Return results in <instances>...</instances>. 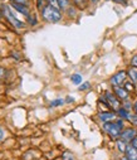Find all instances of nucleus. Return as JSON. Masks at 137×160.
Returning <instances> with one entry per match:
<instances>
[{"instance_id": "30", "label": "nucleus", "mask_w": 137, "mask_h": 160, "mask_svg": "<svg viewBox=\"0 0 137 160\" xmlns=\"http://www.w3.org/2000/svg\"><path fill=\"white\" fill-rule=\"evenodd\" d=\"M121 160H130V159H128V158H127V156H126V158H122V159H121Z\"/></svg>"}, {"instance_id": "31", "label": "nucleus", "mask_w": 137, "mask_h": 160, "mask_svg": "<svg viewBox=\"0 0 137 160\" xmlns=\"http://www.w3.org/2000/svg\"><path fill=\"white\" fill-rule=\"evenodd\" d=\"M91 2H93V3H97V2H98V0H91Z\"/></svg>"}, {"instance_id": "23", "label": "nucleus", "mask_w": 137, "mask_h": 160, "mask_svg": "<svg viewBox=\"0 0 137 160\" xmlns=\"http://www.w3.org/2000/svg\"><path fill=\"white\" fill-rule=\"evenodd\" d=\"M87 88H89V83H88V82H86L84 85L79 86V90H81V91H83V90H87Z\"/></svg>"}, {"instance_id": "10", "label": "nucleus", "mask_w": 137, "mask_h": 160, "mask_svg": "<svg viewBox=\"0 0 137 160\" xmlns=\"http://www.w3.org/2000/svg\"><path fill=\"white\" fill-rule=\"evenodd\" d=\"M13 8H15L19 13H22V14H24L25 17H29L30 14H29V10H28V8H27V5H24V4H19V3H13Z\"/></svg>"}, {"instance_id": "18", "label": "nucleus", "mask_w": 137, "mask_h": 160, "mask_svg": "<svg viewBox=\"0 0 137 160\" xmlns=\"http://www.w3.org/2000/svg\"><path fill=\"white\" fill-rule=\"evenodd\" d=\"M63 160H74V156L72 155V152H64L63 154Z\"/></svg>"}, {"instance_id": "22", "label": "nucleus", "mask_w": 137, "mask_h": 160, "mask_svg": "<svg viewBox=\"0 0 137 160\" xmlns=\"http://www.w3.org/2000/svg\"><path fill=\"white\" fill-rule=\"evenodd\" d=\"M48 2V4H51V5H53V7H56V8H59V5H58V2L57 0H47ZM61 9V8H59Z\"/></svg>"}, {"instance_id": "14", "label": "nucleus", "mask_w": 137, "mask_h": 160, "mask_svg": "<svg viewBox=\"0 0 137 160\" xmlns=\"http://www.w3.org/2000/svg\"><path fill=\"white\" fill-rule=\"evenodd\" d=\"M73 2L79 9H84L87 7V0H73Z\"/></svg>"}, {"instance_id": "26", "label": "nucleus", "mask_w": 137, "mask_h": 160, "mask_svg": "<svg viewBox=\"0 0 137 160\" xmlns=\"http://www.w3.org/2000/svg\"><path fill=\"white\" fill-rule=\"evenodd\" d=\"M4 74H5V69H4L3 67H0V79L4 77Z\"/></svg>"}, {"instance_id": "4", "label": "nucleus", "mask_w": 137, "mask_h": 160, "mask_svg": "<svg viewBox=\"0 0 137 160\" xmlns=\"http://www.w3.org/2000/svg\"><path fill=\"white\" fill-rule=\"evenodd\" d=\"M126 78H127V72L120 71L111 78V83H112V86H123L126 82Z\"/></svg>"}, {"instance_id": "6", "label": "nucleus", "mask_w": 137, "mask_h": 160, "mask_svg": "<svg viewBox=\"0 0 137 160\" xmlns=\"http://www.w3.org/2000/svg\"><path fill=\"white\" fill-rule=\"evenodd\" d=\"M113 92L120 100H126L128 98V95H130V92L123 86H113Z\"/></svg>"}, {"instance_id": "2", "label": "nucleus", "mask_w": 137, "mask_h": 160, "mask_svg": "<svg viewBox=\"0 0 137 160\" xmlns=\"http://www.w3.org/2000/svg\"><path fill=\"white\" fill-rule=\"evenodd\" d=\"M103 129L111 138H118V136H121V132L123 129V121L122 120H118L116 122H105Z\"/></svg>"}, {"instance_id": "19", "label": "nucleus", "mask_w": 137, "mask_h": 160, "mask_svg": "<svg viewBox=\"0 0 137 160\" xmlns=\"http://www.w3.org/2000/svg\"><path fill=\"white\" fill-rule=\"evenodd\" d=\"M5 135H7V132H5V130L0 126V142H2L4 139H5Z\"/></svg>"}, {"instance_id": "13", "label": "nucleus", "mask_w": 137, "mask_h": 160, "mask_svg": "<svg viewBox=\"0 0 137 160\" xmlns=\"http://www.w3.org/2000/svg\"><path fill=\"white\" fill-rule=\"evenodd\" d=\"M118 115H120L122 118H131L130 112H128L126 108H123V107H120V108H118Z\"/></svg>"}, {"instance_id": "11", "label": "nucleus", "mask_w": 137, "mask_h": 160, "mask_svg": "<svg viewBox=\"0 0 137 160\" xmlns=\"http://www.w3.org/2000/svg\"><path fill=\"white\" fill-rule=\"evenodd\" d=\"M127 74H128V77L131 78L132 83H137V68H136V67H131V68L128 69Z\"/></svg>"}, {"instance_id": "24", "label": "nucleus", "mask_w": 137, "mask_h": 160, "mask_svg": "<svg viewBox=\"0 0 137 160\" xmlns=\"http://www.w3.org/2000/svg\"><path fill=\"white\" fill-rule=\"evenodd\" d=\"M131 120H132V124L135 126H137V115L136 116H131Z\"/></svg>"}, {"instance_id": "1", "label": "nucleus", "mask_w": 137, "mask_h": 160, "mask_svg": "<svg viewBox=\"0 0 137 160\" xmlns=\"http://www.w3.org/2000/svg\"><path fill=\"white\" fill-rule=\"evenodd\" d=\"M42 17L44 20H47L49 23H57L61 20L62 14H61L59 8H56L51 4H48L44 9H42Z\"/></svg>"}, {"instance_id": "28", "label": "nucleus", "mask_w": 137, "mask_h": 160, "mask_svg": "<svg viewBox=\"0 0 137 160\" xmlns=\"http://www.w3.org/2000/svg\"><path fill=\"white\" fill-rule=\"evenodd\" d=\"M117 3H121V4H126V0H115Z\"/></svg>"}, {"instance_id": "27", "label": "nucleus", "mask_w": 137, "mask_h": 160, "mask_svg": "<svg viewBox=\"0 0 137 160\" xmlns=\"http://www.w3.org/2000/svg\"><path fill=\"white\" fill-rule=\"evenodd\" d=\"M14 3H19V4H24V5H27V0H13Z\"/></svg>"}, {"instance_id": "32", "label": "nucleus", "mask_w": 137, "mask_h": 160, "mask_svg": "<svg viewBox=\"0 0 137 160\" xmlns=\"http://www.w3.org/2000/svg\"><path fill=\"white\" fill-rule=\"evenodd\" d=\"M0 18H2V15H0Z\"/></svg>"}, {"instance_id": "29", "label": "nucleus", "mask_w": 137, "mask_h": 160, "mask_svg": "<svg viewBox=\"0 0 137 160\" xmlns=\"http://www.w3.org/2000/svg\"><path fill=\"white\" fill-rule=\"evenodd\" d=\"M133 108H135V112H136V115H137V101L135 102V105H133Z\"/></svg>"}, {"instance_id": "17", "label": "nucleus", "mask_w": 137, "mask_h": 160, "mask_svg": "<svg viewBox=\"0 0 137 160\" xmlns=\"http://www.w3.org/2000/svg\"><path fill=\"white\" fill-rule=\"evenodd\" d=\"M57 2H58V5L61 9H64L68 7V0H57Z\"/></svg>"}, {"instance_id": "21", "label": "nucleus", "mask_w": 137, "mask_h": 160, "mask_svg": "<svg viewBox=\"0 0 137 160\" xmlns=\"http://www.w3.org/2000/svg\"><path fill=\"white\" fill-rule=\"evenodd\" d=\"M131 66L137 68V54H135V56L132 57V59H131Z\"/></svg>"}, {"instance_id": "5", "label": "nucleus", "mask_w": 137, "mask_h": 160, "mask_svg": "<svg viewBox=\"0 0 137 160\" xmlns=\"http://www.w3.org/2000/svg\"><path fill=\"white\" fill-rule=\"evenodd\" d=\"M106 100H107V102H108V105L112 107V108H115V110H118L120 108V98L116 96V95H113V93H111V92H107L106 93Z\"/></svg>"}, {"instance_id": "20", "label": "nucleus", "mask_w": 137, "mask_h": 160, "mask_svg": "<svg viewBox=\"0 0 137 160\" xmlns=\"http://www.w3.org/2000/svg\"><path fill=\"white\" fill-rule=\"evenodd\" d=\"M125 88L128 91V92H131V91H133V85L132 83H130V82H125Z\"/></svg>"}, {"instance_id": "25", "label": "nucleus", "mask_w": 137, "mask_h": 160, "mask_svg": "<svg viewBox=\"0 0 137 160\" xmlns=\"http://www.w3.org/2000/svg\"><path fill=\"white\" fill-rule=\"evenodd\" d=\"M131 142H132V146H133L135 149H137V136H135V139H133Z\"/></svg>"}, {"instance_id": "16", "label": "nucleus", "mask_w": 137, "mask_h": 160, "mask_svg": "<svg viewBox=\"0 0 137 160\" xmlns=\"http://www.w3.org/2000/svg\"><path fill=\"white\" fill-rule=\"evenodd\" d=\"M64 103V100H62V98H58V100H54V101H52L51 102V106L52 107H56V106H62Z\"/></svg>"}, {"instance_id": "8", "label": "nucleus", "mask_w": 137, "mask_h": 160, "mask_svg": "<svg viewBox=\"0 0 137 160\" xmlns=\"http://www.w3.org/2000/svg\"><path fill=\"white\" fill-rule=\"evenodd\" d=\"M126 156L130 160H137V149H135L132 145H128L126 149Z\"/></svg>"}, {"instance_id": "15", "label": "nucleus", "mask_w": 137, "mask_h": 160, "mask_svg": "<svg viewBox=\"0 0 137 160\" xmlns=\"http://www.w3.org/2000/svg\"><path fill=\"white\" fill-rule=\"evenodd\" d=\"M72 82L74 85H79L82 82V76L81 74H73L72 76Z\"/></svg>"}, {"instance_id": "3", "label": "nucleus", "mask_w": 137, "mask_h": 160, "mask_svg": "<svg viewBox=\"0 0 137 160\" xmlns=\"http://www.w3.org/2000/svg\"><path fill=\"white\" fill-rule=\"evenodd\" d=\"M3 10H4V15L8 18V20H9V22L15 27V28L20 29V28H23V27H24V23H22L18 18H15V17L13 15V13H12V10H10V8H9V7L4 5V7H3Z\"/></svg>"}, {"instance_id": "7", "label": "nucleus", "mask_w": 137, "mask_h": 160, "mask_svg": "<svg viewBox=\"0 0 137 160\" xmlns=\"http://www.w3.org/2000/svg\"><path fill=\"white\" fill-rule=\"evenodd\" d=\"M135 136H136V130H135V129H132V128L126 129L125 131H122V132H121V139H122V140H125L126 142L132 141V140L135 139Z\"/></svg>"}, {"instance_id": "12", "label": "nucleus", "mask_w": 137, "mask_h": 160, "mask_svg": "<svg viewBox=\"0 0 137 160\" xmlns=\"http://www.w3.org/2000/svg\"><path fill=\"white\" fill-rule=\"evenodd\" d=\"M117 148H118V150L121 151V152H126V149H127V142L125 141V140H118L117 141Z\"/></svg>"}, {"instance_id": "9", "label": "nucleus", "mask_w": 137, "mask_h": 160, "mask_svg": "<svg viewBox=\"0 0 137 160\" xmlns=\"http://www.w3.org/2000/svg\"><path fill=\"white\" fill-rule=\"evenodd\" d=\"M98 116L102 120V122H110L112 120H115V117H116V115L113 112H101Z\"/></svg>"}]
</instances>
